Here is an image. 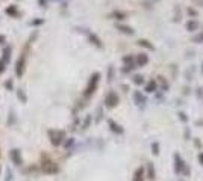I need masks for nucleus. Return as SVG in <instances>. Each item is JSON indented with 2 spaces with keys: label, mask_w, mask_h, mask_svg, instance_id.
<instances>
[{
  "label": "nucleus",
  "mask_w": 203,
  "mask_h": 181,
  "mask_svg": "<svg viewBox=\"0 0 203 181\" xmlns=\"http://www.w3.org/2000/svg\"><path fill=\"white\" fill-rule=\"evenodd\" d=\"M99 80H100V74H99V73H94L93 76H91V79H89V83H88L87 90H85V97H89V95H93V92L97 89Z\"/></svg>",
  "instance_id": "nucleus-1"
},
{
  "label": "nucleus",
  "mask_w": 203,
  "mask_h": 181,
  "mask_svg": "<svg viewBox=\"0 0 203 181\" xmlns=\"http://www.w3.org/2000/svg\"><path fill=\"white\" fill-rule=\"evenodd\" d=\"M49 136H50V140L53 145H59L64 139V133L62 131H56V130H50L49 131Z\"/></svg>",
  "instance_id": "nucleus-2"
},
{
  "label": "nucleus",
  "mask_w": 203,
  "mask_h": 181,
  "mask_svg": "<svg viewBox=\"0 0 203 181\" xmlns=\"http://www.w3.org/2000/svg\"><path fill=\"white\" fill-rule=\"evenodd\" d=\"M15 74H17V77H23V74H24V56H20L17 63H15Z\"/></svg>",
  "instance_id": "nucleus-3"
},
{
  "label": "nucleus",
  "mask_w": 203,
  "mask_h": 181,
  "mask_svg": "<svg viewBox=\"0 0 203 181\" xmlns=\"http://www.w3.org/2000/svg\"><path fill=\"white\" fill-rule=\"evenodd\" d=\"M105 103L108 107H114V106L118 103V97H117V94L114 92H109L108 95H106V100H105Z\"/></svg>",
  "instance_id": "nucleus-4"
},
{
  "label": "nucleus",
  "mask_w": 203,
  "mask_h": 181,
  "mask_svg": "<svg viewBox=\"0 0 203 181\" xmlns=\"http://www.w3.org/2000/svg\"><path fill=\"white\" fill-rule=\"evenodd\" d=\"M42 171H44L46 174H53V172L58 171V168L52 162H44L42 163Z\"/></svg>",
  "instance_id": "nucleus-5"
},
{
  "label": "nucleus",
  "mask_w": 203,
  "mask_h": 181,
  "mask_svg": "<svg viewBox=\"0 0 203 181\" xmlns=\"http://www.w3.org/2000/svg\"><path fill=\"white\" fill-rule=\"evenodd\" d=\"M11 158L15 164H21V156H20V151L18 150H12L11 151Z\"/></svg>",
  "instance_id": "nucleus-6"
},
{
  "label": "nucleus",
  "mask_w": 203,
  "mask_h": 181,
  "mask_svg": "<svg viewBox=\"0 0 203 181\" xmlns=\"http://www.w3.org/2000/svg\"><path fill=\"white\" fill-rule=\"evenodd\" d=\"M147 62H149V57H147V55H138V56H136V65H138V67L146 65Z\"/></svg>",
  "instance_id": "nucleus-7"
},
{
  "label": "nucleus",
  "mask_w": 203,
  "mask_h": 181,
  "mask_svg": "<svg viewBox=\"0 0 203 181\" xmlns=\"http://www.w3.org/2000/svg\"><path fill=\"white\" fill-rule=\"evenodd\" d=\"M88 38H89V41H91L94 45H97L99 49L102 47V41L99 39V36H97V35H94V33H89V35H88Z\"/></svg>",
  "instance_id": "nucleus-8"
},
{
  "label": "nucleus",
  "mask_w": 203,
  "mask_h": 181,
  "mask_svg": "<svg viewBox=\"0 0 203 181\" xmlns=\"http://www.w3.org/2000/svg\"><path fill=\"white\" fill-rule=\"evenodd\" d=\"M186 29L188 30H197L199 29V23H197L196 20H190L188 23H186Z\"/></svg>",
  "instance_id": "nucleus-9"
},
{
  "label": "nucleus",
  "mask_w": 203,
  "mask_h": 181,
  "mask_svg": "<svg viewBox=\"0 0 203 181\" xmlns=\"http://www.w3.org/2000/svg\"><path fill=\"white\" fill-rule=\"evenodd\" d=\"M9 56H11V47H5L3 49V63H8L9 62Z\"/></svg>",
  "instance_id": "nucleus-10"
},
{
  "label": "nucleus",
  "mask_w": 203,
  "mask_h": 181,
  "mask_svg": "<svg viewBox=\"0 0 203 181\" xmlns=\"http://www.w3.org/2000/svg\"><path fill=\"white\" fill-rule=\"evenodd\" d=\"M6 14L11 15V17H18V11L15 6H8L6 8Z\"/></svg>",
  "instance_id": "nucleus-11"
},
{
  "label": "nucleus",
  "mask_w": 203,
  "mask_h": 181,
  "mask_svg": "<svg viewBox=\"0 0 203 181\" xmlns=\"http://www.w3.org/2000/svg\"><path fill=\"white\" fill-rule=\"evenodd\" d=\"M117 27H118L121 32H124V33H129V35H132V33H133V29H132V27H129V26H123V24H118Z\"/></svg>",
  "instance_id": "nucleus-12"
},
{
  "label": "nucleus",
  "mask_w": 203,
  "mask_h": 181,
  "mask_svg": "<svg viewBox=\"0 0 203 181\" xmlns=\"http://www.w3.org/2000/svg\"><path fill=\"white\" fill-rule=\"evenodd\" d=\"M155 89H156V82L152 80V82L146 86V92H155Z\"/></svg>",
  "instance_id": "nucleus-13"
},
{
  "label": "nucleus",
  "mask_w": 203,
  "mask_h": 181,
  "mask_svg": "<svg viewBox=\"0 0 203 181\" xmlns=\"http://www.w3.org/2000/svg\"><path fill=\"white\" fill-rule=\"evenodd\" d=\"M138 44H140V45H143V47H146V49H150V50H153V49H155V47L150 44V42H149V41H146V39H140V41H138Z\"/></svg>",
  "instance_id": "nucleus-14"
},
{
  "label": "nucleus",
  "mask_w": 203,
  "mask_h": 181,
  "mask_svg": "<svg viewBox=\"0 0 203 181\" xmlns=\"http://www.w3.org/2000/svg\"><path fill=\"white\" fill-rule=\"evenodd\" d=\"M17 95H18V98H20L21 103H26V100H28V98H26V95L23 94V90L18 89V90H17Z\"/></svg>",
  "instance_id": "nucleus-15"
},
{
  "label": "nucleus",
  "mask_w": 203,
  "mask_h": 181,
  "mask_svg": "<svg viewBox=\"0 0 203 181\" xmlns=\"http://www.w3.org/2000/svg\"><path fill=\"white\" fill-rule=\"evenodd\" d=\"M109 125H111V128L114 130V131H117V133H123V130L121 128H118V125L115 124V122H112V121H109Z\"/></svg>",
  "instance_id": "nucleus-16"
},
{
  "label": "nucleus",
  "mask_w": 203,
  "mask_h": 181,
  "mask_svg": "<svg viewBox=\"0 0 203 181\" xmlns=\"http://www.w3.org/2000/svg\"><path fill=\"white\" fill-rule=\"evenodd\" d=\"M112 15H114V17H117L118 20H123V18H126V14H123V12H117V11H115V12L112 14Z\"/></svg>",
  "instance_id": "nucleus-17"
},
{
  "label": "nucleus",
  "mask_w": 203,
  "mask_h": 181,
  "mask_svg": "<svg viewBox=\"0 0 203 181\" xmlns=\"http://www.w3.org/2000/svg\"><path fill=\"white\" fill-rule=\"evenodd\" d=\"M42 23H44V20H34V21H30V26H41Z\"/></svg>",
  "instance_id": "nucleus-18"
},
{
  "label": "nucleus",
  "mask_w": 203,
  "mask_h": 181,
  "mask_svg": "<svg viewBox=\"0 0 203 181\" xmlns=\"http://www.w3.org/2000/svg\"><path fill=\"white\" fill-rule=\"evenodd\" d=\"M135 100H136V101H141V103H144V101H146V98H144L140 92H136V94H135Z\"/></svg>",
  "instance_id": "nucleus-19"
},
{
  "label": "nucleus",
  "mask_w": 203,
  "mask_h": 181,
  "mask_svg": "<svg viewBox=\"0 0 203 181\" xmlns=\"http://www.w3.org/2000/svg\"><path fill=\"white\" fill-rule=\"evenodd\" d=\"M133 83H136V85H141V83H143V77H141V76H136V77H133Z\"/></svg>",
  "instance_id": "nucleus-20"
},
{
  "label": "nucleus",
  "mask_w": 203,
  "mask_h": 181,
  "mask_svg": "<svg viewBox=\"0 0 203 181\" xmlns=\"http://www.w3.org/2000/svg\"><path fill=\"white\" fill-rule=\"evenodd\" d=\"M6 88H8V89H11V90H12V88H14V85H12V82H11V80H8V82H6Z\"/></svg>",
  "instance_id": "nucleus-21"
},
{
  "label": "nucleus",
  "mask_w": 203,
  "mask_h": 181,
  "mask_svg": "<svg viewBox=\"0 0 203 181\" xmlns=\"http://www.w3.org/2000/svg\"><path fill=\"white\" fill-rule=\"evenodd\" d=\"M123 61H124V62H132V56H126V57H123Z\"/></svg>",
  "instance_id": "nucleus-22"
},
{
  "label": "nucleus",
  "mask_w": 203,
  "mask_h": 181,
  "mask_svg": "<svg viewBox=\"0 0 203 181\" xmlns=\"http://www.w3.org/2000/svg\"><path fill=\"white\" fill-rule=\"evenodd\" d=\"M3 71H5V63L0 62V73H3Z\"/></svg>",
  "instance_id": "nucleus-23"
},
{
  "label": "nucleus",
  "mask_w": 203,
  "mask_h": 181,
  "mask_svg": "<svg viewBox=\"0 0 203 181\" xmlns=\"http://www.w3.org/2000/svg\"><path fill=\"white\" fill-rule=\"evenodd\" d=\"M194 41H203V35H200V36H196V38H194Z\"/></svg>",
  "instance_id": "nucleus-24"
},
{
  "label": "nucleus",
  "mask_w": 203,
  "mask_h": 181,
  "mask_svg": "<svg viewBox=\"0 0 203 181\" xmlns=\"http://www.w3.org/2000/svg\"><path fill=\"white\" fill-rule=\"evenodd\" d=\"M5 39H6V38H5V35H0V44H3Z\"/></svg>",
  "instance_id": "nucleus-25"
},
{
  "label": "nucleus",
  "mask_w": 203,
  "mask_h": 181,
  "mask_svg": "<svg viewBox=\"0 0 203 181\" xmlns=\"http://www.w3.org/2000/svg\"><path fill=\"white\" fill-rule=\"evenodd\" d=\"M153 152H155V154H158V145H156V143L153 145Z\"/></svg>",
  "instance_id": "nucleus-26"
},
{
  "label": "nucleus",
  "mask_w": 203,
  "mask_h": 181,
  "mask_svg": "<svg viewBox=\"0 0 203 181\" xmlns=\"http://www.w3.org/2000/svg\"><path fill=\"white\" fill-rule=\"evenodd\" d=\"M200 158H202V162H203V154H202V156H200Z\"/></svg>",
  "instance_id": "nucleus-27"
},
{
  "label": "nucleus",
  "mask_w": 203,
  "mask_h": 181,
  "mask_svg": "<svg viewBox=\"0 0 203 181\" xmlns=\"http://www.w3.org/2000/svg\"><path fill=\"white\" fill-rule=\"evenodd\" d=\"M202 71H203V67H202Z\"/></svg>",
  "instance_id": "nucleus-28"
}]
</instances>
